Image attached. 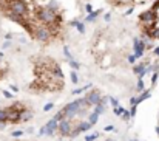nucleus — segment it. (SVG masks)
I'll list each match as a JSON object with an SVG mask.
<instances>
[{
    "instance_id": "1",
    "label": "nucleus",
    "mask_w": 159,
    "mask_h": 141,
    "mask_svg": "<svg viewBox=\"0 0 159 141\" xmlns=\"http://www.w3.org/2000/svg\"><path fill=\"white\" fill-rule=\"evenodd\" d=\"M37 19L42 22V23H45V25H51V23H54V20L57 19V14L51 10V8L48 6H42L37 10Z\"/></svg>"
},
{
    "instance_id": "2",
    "label": "nucleus",
    "mask_w": 159,
    "mask_h": 141,
    "mask_svg": "<svg viewBox=\"0 0 159 141\" xmlns=\"http://www.w3.org/2000/svg\"><path fill=\"white\" fill-rule=\"evenodd\" d=\"M34 37H36L37 40H42V42L50 40L51 39V31H50V28H47V26H37L36 31H34Z\"/></svg>"
},
{
    "instance_id": "3",
    "label": "nucleus",
    "mask_w": 159,
    "mask_h": 141,
    "mask_svg": "<svg viewBox=\"0 0 159 141\" xmlns=\"http://www.w3.org/2000/svg\"><path fill=\"white\" fill-rule=\"evenodd\" d=\"M145 50V42L141 39H135V56H142V53Z\"/></svg>"
},
{
    "instance_id": "4",
    "label": "nucleus",
    "mask_w": 159,
    "mask_h": 141,
    "mask_svg": "<svg viewBox=\"0 0 159 141\" xmlns=\"http://www.w3.org/2000/svg\"><path fill=\"white\" fill-rule=\"evenodd\" d=\"M141 20L147 22V23H153L156 20V14L153 11H147V13H144L142 16H141Z\"/></svg>"
},
{
    "instance_id": "5",
    "label": "nucleus",
    "mask_w": 159,
    "mask_h": 141,
    "mask_svg": "<svg viewBox=\"0 0 159 141\" xmlns=\"http://www.w3.org/2000/svg\"><path fill=\"white\" fill-rule=\"evenodd\" d=\"M76 26H77V30L81 31V33H84V31H85V28H84V23H76Z\"/></svg>"
},
{
    "instance_id": "6",
    "label": "nucleus",
    "mask_w": 159,
    "mask_h": 141,
    "mask_svg": "<svg viewBox=\"0 0 159 141\" xmlns=\"http://www.w3.org/2000/svg\"><path fill=\"white\" fill-rule=\"evenodd\" d=\"M87 11H88V13H91V11H93V8H91V5H87Z\"/></svg>"
},
{
    "instance_id": "7",
    "label": "nucleus",
    "mask_w": 159,
    "mask_h": 141,
    "mask_svg": "<svg viewBox=\"0 0 159 141\" xmlns=\"http://www.w3.org/2000/svg\"><path fill=\"white\" fill-rule=\"evenodd\" d=\"M155 53H156V54L159 56V48H156V51H155Z\"/></svg>"
},
{
    "instance_id": "8",
    "label": "nucleus",
    "mask_w": 159,
    "mask_h": 141,
    "mask_svg": "<svg viewBox=\"0 0 159 141\" xmlns=\"http://www.w3.org/2000/svg\"><path fill=\"white\" fill-rule=\"evenodd\" d=\"M158 5H159V0H158Z\"/></svg>"
}]
</instances>
